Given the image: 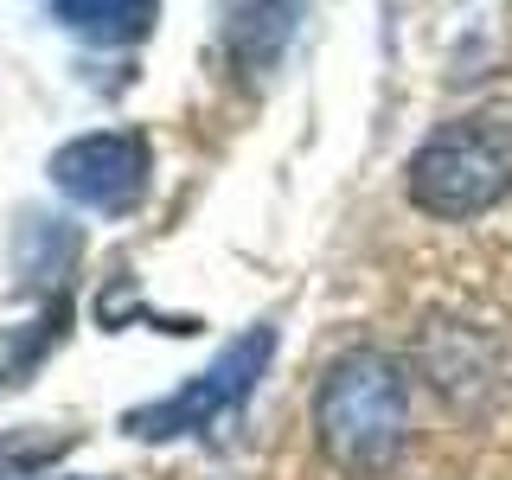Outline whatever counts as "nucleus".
<instances>
[{
    "label": "nucleus",
    "mask_w": 512,
    "mask_h": 480,
    "mask_svg": "<svg viewBox=\"0 0 512 480\" xmlns=\"http://www.w3.org/2000/svg\"><path fill=\"white\" fill-rule=\"evenodd\" d=\"M314 442L352 480H378L410 448V365L352 346L314 384Z\"/></svg>",
    "instance_id": "nucleus-1"
},
{
    "label": "nucleus",
    "mask_w": 512,
    "mask_h": 480,
    "mask_svg": "<svg viewBox=\"0 0 512 480\" xmlns=\"http://www.w3.org/2000/svg\"><path fill=\"white\" fill-rule=\"evenodd\" d=\"M404 192L429 218H480L512 199V122L500 116H455L429 128L404 167Z\"/></svg>",
    "instance_id": "nucleus-2"
},
{
    "label": "nucleus",
    "mask_w": 512,
    "mask_h": 480,
    "mask_svg": "<svg viewBox=\"0 0 512 480\" xmlns=\"http://www.w3.org/2000/svg\"><path fill=\"white\" fill-rule=\"evenodd\" d=\"M410 372L442 397L448 416L461 423H487L500 416V404L512 397V340L487 320H461L442 314L416 333L410 346Z\"/></svg>",
    "instance_id": "nucleus-3"
},
{
    "label": "nucleus",
    "mask_w": 512,
    "mask_h": 480,
    "mask_svg": "<svg viewBox=\"0 0 512 480\" xmlns=\"http://www.w3.org/2000/svg\"><path fill=\"white\" fill-rule=\"evenodd\" d=\"M269 359H276V327H250L237 333L231 346L218 352L205 372H192L173 397H160V404H141L122 416L128 436L141 442H167V436H192V429H212L224 410H237L244 397L256 391V378L269 372Z\"/></svg>",
    "instance_id": "nucleus-4"
},
{
    "label": "nucleus",
    "mask_w": 512,
    "mask_h": 480,
    "mask_svg": "<svg viewBox=\"0 0 512 480\" xmlns=\"http://www.w3.org/2000/svg\"><path fill=\"white\" fill-rule=\"evenodd\" d=\"M148 180H154V148L135 128H96V135H77L52 154V186L103 218L135 212L148 199Z\"/></svg>",
    "instance_id": "nucleus-5"
},
{
    "label": "nucleus",
    "mask_w": 512,
    "mask_h": 480,
    "mask_svg": "<svg viewBox=\"0 0 512 480\" xmlns=\"http://www.w3.org/2000/svg\"><path fill=\"white\" fill-rule=\"evenodd\" d=\"M160 0H52V20L90 45H135L148 39Z\"/></svg>",
    "instance_id": "nucleus-6"
},
{
    "label": "nucleus",
    "mask_w": 512,
    "mask_h": 480,
    "mask_svg": "<svg viewBox=\"0 0 512 480\" xmlns=\"http://www.w3.org/2000/svg\"><path fill=\"white\" fill-rule=\"evenodd\" d=\"M301 13H308V0H250V7L237 13V26H231V52H237V64H244L250 77L269 71V64L282 58V45L295 39Z\"/></svg>",
    "instance_id": "nucleus-7"
},
{
    "label": "nucleus",
    "mask_w": 512,
    "mask_h": 480,
    "mask_svg": "<svg viewBox=\"0 0 512 480\" xmlns=\"http://www.w3.org/2000/svg\"><path fill=\"white\" fill-rule=\"evenodd\" d=\"M39 480H96V474H39Z\"/></svg>",
    "instance_id": "nucleus-8"
}]
</instances>
